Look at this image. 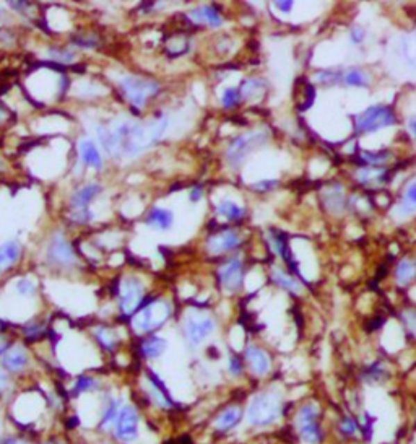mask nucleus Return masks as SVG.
I'll use <instances>...</instances> for the list:
<instances>
[{"label": "nucleus", "instance_id": "1", "mask_svg": "<svg viewBox=\"0 0 416 444\" xmlns=\"http://www.w3.org/2000/svg\"><path fill=\"white\" fill-rule=\"evenodd\" d=\"M168 124L169 121L166 116L150 119L147 122L122 119L113 126L97 127V138L109 155L133 158L160 142Z\"/></svg>", "mask_w": 416, "mask_h": 444}, {"label": "nucleus", "instance_id": "2", "mask_svg": "<svg viewBox=\"0 0 416 444\" xmlns=\"http://www.w3.org/2000/svg\"><path fill=\"white\" fill-rule=\"evenodd\" d=\"M285 397L280 390L265 389L252 394L244 409V422L251 428H269L280 422L285 413Z\"/></svg>", "mask_w": 416, "mask_h": 444}, {"label": "nucleus", "instance_id": "3", "mask_svg": "<svg viewBox=\"0 0 416 444\" xmlns=\"http://www.w3.org/2000/svg\"><path fill=\"white\" fill-rule=\"evenodd\" d=\"M320 404L308 400L301 404L293 417V428L303 444H320L324 441V428L320 423Z\"/></svg>", "mask_w": 416, "mask_h": 444}, {"label": "nucleus", "instance_id": "4", "mask_svg": "<svg viewBox=\"0 0 416 444\" xmlns=\"http://www.w3.org/2000/svg\"><path fill=\"white\" fill-rule=\"evenodd\" d=\"M171 318V304L165 299L143 302L138 311L133 314L132 326L138 334H151L163 327Z\"/></svg>", "mask_w": 416, "mask_h": 444}, {"label": "nucleus", "instance_id": "5", "mask_svg": "<svg viewBox=\"0 0 416 444\" xmlns=\"http://www.w3.org/2000/svg\"><path fill=\"white\" fill-rule=\"evenodd\" d=\"M121 92L133 108L143 109L151 98L160 93V83L155 80L137 77V75H126L119 82Z\"/></svg>", "mask_w": 416, "mask_h": 444}, {"label": "nucleus", "instance_id": "6", "mask_svg": "<svg viewBox=\"0 0 416 444\" xmlns=\"http://www.w3.org/2000/svg\"><path fill=\"white\" fill-rule=\"evenodd\" d=\"M269 137L270 133L264 131V129H262V131L249 132V133H244V135L236 137L228 145V150H226L228 163L234 166V168L239 165H242L252 151H256L257 148L265 145L267 140H269Z\"/></svg>", "mask_w": 416, "mask_h": 444}, {"label": "nucleus", "instance_id": "7", "mask_svg": "<svg viewBox=\"0 0 416 444\" xmlns=\"http://www.w3.org/2000/svg\"><path fill=\"white\" fill-rule=\"evenodd\" d=\"M397 116L394 109L384 104H374V106L366 108L355 119V132L356 133H372L381 131V129L395 126Z\"/></svg>", "mask_w": 416, "mask_h": 444}, {"label": "nucleus", "instance_id": "8", "mask_svg": "<svg viewBox=\"0 0 416 444\" xmlns=\"http://www.w3.org/2000/svg\"><path fill=\"white\" fill-rule=\"evenodd\" d=\"M114 439L122 444H132L140 438V412L133 404H124L113 427Z\"/></svg>", "mask_w": 416, "mask_h": 444}, {"label": "nucleus", "instance_id": "9", "mask_svg": "<svg viewBox=\"0 0 416 444\" xmlns=\"http://www.w3.org/2000/svg\"><path fill=\"white\" fill-rule=\"evenodd\" d=\"M99 192H101V186L97 183L87 184L75 190V194L70 199V213L75 223L85 225V223L92 222L93 213L90 212V204Z\"/></svg>", "mask_w": 416, "mask_h": 444}, {"label": "nucleus", "instance_id": "10", "mask_svg": "<svg viewBox=\"0 0 416 444\" xmlns=\"http://www.w3.org/2000/svg\"><path fill=\"white\" fill-rule=\"evenodd\" d=\"M117 288L119 308H121L122 314L124 316H133L143 303L145 290H143L142 281L135 279V277H127L126 280H122V283Z\"/></svg>", "mask_w": 416, "mask_h": 444}, {"label": "nucleus", "instance_id": "11", "mask_svg": "<svg viewBox=\"0 0 416 444\" xmlns=\"http://www.w3.org/2000/svg\"><path fill=\"white\" fill-rule=\"evenodd\" d=\"M217 331V322L213 318L205 316V314H194L188 316L184 321V336L190 347L197 348L210 338Z\"/></svg>", "mask_w": 416, "mask_h": 444}, {"label": "nucleus", "instance_id": "12", "mask_svg": "<svg viewBox=\"0 0 416 444\" xmlns=\"http://www.w3.org/2000/svg\"><path fill=\"white\" fill-rule=\"evenodd\" d=\"M47 262L56 267H62V269H70L72 265L76 262V256L72 245L67 240L64 233L57 231L52 235L49 246L46 251Z\"/></svg>", "mask_w": 416, "mask_h": 444}, {"label": "nucleus", "instance_id": "13", "mask_svg": "<svg viewBox=\"0 0 416 444\" xmlns=\"http://www.w3.org/2000/svg\"><path fill=\"white\" fill-rule=\"evenodd\" d=\"M244 361H246V366L252 376L259 379L267 378L272 373V368H274L269 352L259 345H254V343L247 345L244 350Z\"/></svg>", "mask_w": 416, "mask_h": 444}, {"label": "nucleus", "instance_id": "14", "mask_svg": "<svg viewBox=\"0 0 416 444\" xmlns=\"http://www.w3.org/2000/svg\"><path fill=\"white\" fill-rule=\"evenodd\" d=\"M145 381L148 400H150L155 407L161 410H173L176 407L173 395H171L169 389L166 388L165 383L158 378V375L153 373V371H148L145 375Z\"/></svg>", "mask_w": 416, "mask_h": 444}, {"label": "nucleus", "instance_id": "15", "mask_svg": "<svg viewBox=\"0 0 416 444\" xmlns=\"http://www.w3.org/2000/svg\"><path fill=\"white\" fill-rule=\"evenodd\" d=\"M244 280V264L239 259H229L218 269V281L228 293L241 290Z\"/></svg>", "mask_w": 416, "mask_h": 444}, {"label": "nucleus", "instance_id": "16", "mask_svg": "<svg viewBox=\"0 0 416 444\" xmlns=\"http://www.w3.org/2000/svg\"><path fill=\"white\" fill-rule=\"evenodd\" d=\"M244 422V407L238 404H229L223 407L213 418V429L217 433H229Z\"/></svg>", "mask_w": 416, "mask_h": 444}, {"label": "nucleus", "instance_id": "17", "mask_svg": "<svg viewBox=\"0 0 416 444\" xmlns=\"http://www.w3.org/2000/svg\"><path fill=\"white\" fill-rule=\"evenodd\" d=\"M242 240L231 228H223L207 240V251L212 254H223L241 245Z\"/></svg>", "mask_w": 416, "mask_h": 444}, {"label": "nucleus", "instance_id": "18", "mask_svg": "<svg viewBox=\"0 0 416 444\" xmlns=\"http://www.w3.org/2000/svg\"><path fill=\"white\" fill-rule=\"evenodd\" d=\"M28 361V352L25 350V347L22 345H10L6 352L0 355V363H2V368L8 373H22V371L26 370Z\"/></svg>", "mask_w": 416, "mask_h": 444}, {"label": "nucleus", "instance_id": "19", "mask_svg": "<svg viewBox=\"0 0 416 444\" xmlns=\"http://www.w3.org/2000/svg\"><path fill=\"white\" fill-rule=\"evenodd\" d=\"M122 405H124L122 399L116 397V395H108V397H104L103 410L101 413H99V428L104 429V431L113 429Z\"/></svg>", "mask_w": 416, "mask_h": 444}, {"label": "nucleus", "instance_id": "20", "mask_svg": "<svg viewBox=\"0 0 416 444\" xmlns=\"http://www.w3.org/2000/svg\"><path fill=\"white\" fill-rule=\"evenodd\" d=\"M189 20H192L197 25H208L210 28H219L223 25V17L215 6H202L194 8L189 13Z\"/></svg>", "mask_w": 416, "mask_h": 444}, {"label": "nucleus", "instance_id": "21", "mask_svg": "<svg viewBox=\"0 0 416 444\" xmlns=\"http://www.w3.org/2000/svg\"><path fill=\"white\" fill-rule=\"evenodd\" d=\"M78 151H80V160L90 168L101 170L103 168V156L99 154L97 143L92 138H83L78 143Z\"/></svg>", "mask_w": 416, "mask_h": 444}, {"label": "nucleus", "instance_id": "22", "mask_svg": "<svg viewBox=\"0 0 416 444\" xmlns=\"http://www.w3.org/2000/svg\"><path fill=\"white\" fill-rule=\"evenodd\" d=\"M174 223V213L169 208H153L147 217V225L156 231H168Z\"/></svg>", "mask_w": 416, "mask_h": 444}, {"label": "nucleus", "instance_id": "23", "mask_svg": "<svg viewBox=\"0 0 416 444\" xmlns=\"http://www.w3.org/2000/svg\"><path fill=\"white\" fill-rule=\"evenodd\" d=\"M22 246L17 241H7L0 245V274L10 269L20 261Z\"/></svg>", "mask_w": 416, "mask_h": 444}, {"label": "nucleus", "instance_id": "24", "mask_svg": "<svg viewBox=\"0 0 416 444\" xmlns=\"http://www.w3.org/2000/svg\"><path fill=\"white\" fill-rule=\"evenodd\" d=\"M166 348H168V340L158 336H150L143 338L140 343V353L147 360H156V358H160L163 353L166 352Z\"/></svg>", "mask_w": 416, "mask_h": 444}, {"label": "nucleus", "instance_id": "25", "mask_svg": "<svg viewBox=\"0 0 416 444\" xmlns=\"http://www.w3.org/2000/svg\"><path fill=\"white\" fill-rule=\"evenodd\" d=\"M356 179L360 181L361 184L377 188V186H384L387 181H389V173H387L385 170L379 168H365L356 174Z\"/></svg>", "mask_w": 416, "mask_h": 444}, {"label": "nucleus", "instance_id": "26", "mask_svg": "<svg viewBox=\"0 0 416 444\" xmlns=\"http://www.w3.org/2000/svg\"><path fill=\"white\" fill-rule=\"evenodd\" d=\"M416 212V178L406 186L399 204V215L400 217H408V215Z\"/></svg>", "mask_w": 416, "mask_h": 444}, {"label": "nucleus", "instance_id": "27", "mask_svg": "<svg viewBox=\"0 0 416 444\" xmlns=\"http://www.w3.org/2000/svg\"><path fill=\"white\" fill-rule=\"evenodd\" d=\"M217 213L226 218L228 222H241L246 217V210L233 200H222L217 205Z\"/></svg>", "mask_w": 416, "mask_h": 444}, {"label": "nucleus", "instance_id": "28", "mask_svg": "<svg viewBox=\"0 0 416 444\" xmlns=\"http://www.w3.org/2000/svg\"><path fill=\"white\" fill-rule=\"evenodd\" d=\"M272 280H274L275 283L280 286V288L288 290V291H291V293H299L301 291L299 281L296 280L293 275L286 274V272L281 270V269L272 270Z\"/></svg>", "mask_w": 416, "mask_h": 444}, {"label": "nucleus", "instance_id": "29", "mask_svg": "<svg viewBox=\"0 0 416 444\" xmlns=\"http://www.w3.org/2000/svg\"><path fill=\"white\" fill-rule=\"evenodd\" d=\"M342 83L347 85V87H358V88H365L369 85V79L361 69H348L347 72H342Z\"/></svg>", "mask_w": 416, "mask_h": 444}, {"label": "nucleus", "instance_id": "30", "mask_svg": "<svg viewBox=\"0 0 416 444\" xmlns=\"http://www.w3.org/2000/svg\"><path fill=\"white\" fill-rule=\"evenodd\" d=\"M395 277L400 285L410 283L416 277V262L413 259H408V257L401 259L395 269Z\"/></svg>", "mask_w": 416, "mask_h": 444}, {"label": "nucleus", "instance_id": "31", "mask_svg": "<svg viewBox=\"0 0 416 444\" xmlns=\"http://www.w3.org/2000/svg\"><path fill=\"white\" fill-rule=\"evenodd\" d=\"M324 200L327 202L328 208L333 210V212H342L343 207H345V192H343L342 186H333L332 189L327 190V194L324 195Z\"/></svg>", "mask_w": 416, "mask_h": 444}, {"label": "nucleus", "instance_id": "32", "mask_svg": "<svg viewBox=\"0 0 416 444\" xmlns=\"http://www.w3.org/2000/svg\"><path fill=\"white\" fill-rule=\"evenodd\" d=\"M99 388V381L94 376H78L75 381L74 388H72V395H83L92 390H97Z\"/></svg>", "mask_w": 416, "mask_h": 444}, {"label": "nucleus", "instance_id": "33", "mask_svg": "<svg viewBox=\"0 0 416 444\" xmlns=\"http://www.w3.org/2000/svg\"><path fill=\"white\" fill-rule=\"evenodd\" d=\"M267 87V82L264 79H249L244 80L239 92H241V98H252L254 93H262Z\"/></svg>", "mask_w": 416, "mask_h": 444}, {"label": "nucleus", "instance_id": "34", "mask_svg": "<svg viewBox=\"0 0 416 444\" xmlns=\"http://www.w3.org/2000/svg\"><path fill=\"white\" fill-rule=\"evenodd\" d=\"M363 381L366 384H377V383H384V379L387 378V370L385 366H382L381 363H374L371 365L367 370L363 373Z\"/></svg>", "mask_w": 416, "mask_h": 444}, {"label": "nucleus", "instance_id": "35", "mask_svg": "<svg viewBox=\"0 0 416 444\" xmlns=\"http://www.w3.org/2000/svg\"><path fill=\"white\" fill-rule=\"evenodd\" d=\"M389 158H390V151H387V150H381V151L363 150L361 155H360V160L366 166H381V165H384Z\"/></svg>", "mask_w": 416, "mask_h": 444}, {"label": "nucleus", "instance_id": "36", "mask_svg": "<svg viewBox=\"0 0 416 444\" xmlns=\"http://www.w3.org/2000/svg\"><path fill=\"white\" fill-rule=\"evenodd\" d=\"M94 336H97L98 342L101 343V347L104 348V350L111 352L117 347V343H119L117 336L109 327H98L97 331H94Z\"/></svg>", "mask_w": 416, "mask_h": 444}, {"label": "nucleus", "instance_id": "37", "mask_svg": "<svg viewBox=\"0 0 416 444\" xmlns=\"http://www.w3.org/2000/svg\"><path fill=\"white\" fill-rule=\"evenodd\" d=\"M338 431H340L343 438H355L360 433V423L350 415H343L340 422H338Z\"/></svg>", "mask_w": 416, "mask_h": 444}, {"label": "nucleus", "instance_id": "38", "mask_svg": "<svg viewBox=\"0 0 416 444\" xmlns=\"http://www.w3.org/2000/svg\"><path fill=\"white\" fill-rule=\"evenodd\" d=\"M241 92H239V88H234V87H228L223 90V94H222V104L223 108L226 109H231L234 106H238L239 101H241Z\"/></svg>", "mask_w": 416, "mask_h": 444}, {"label": "nucleus", "instance_id": "39", "mask_svg": "<svg viewBox=\"0 0 416 444\" xmlns=\"http://www.w3.org/2000/svg\"><path fill=\"white\" fill-rule=\"evenodd\" d=\"M244 370H246V363L239 355H231L228 358V373L231 378H241L244 375Z\"/></svg>", "mask_w": 416, "mask_h": 444}, {"label": "nucleus", "instance_id": "40", "mask_svg": "<svg viewBox=\"0 0 416 444\" xmlns=\"http://www.w3.org/2000/svg\"><path fill=\"white\" fill-rule=\"evenodd\" d=\"M315 80L322 85H338L342 83V72L322 70L315 74Z\"/></svg>", "mask_w": 416, "mask_h": 444}, {"label": "nucleus", "instance_id": "41", "mask_svg": "<svg viewBox=\"0 0 416 444\" xmlns=\"http://www.w3.org/2000/svg\"><path fill=\"white\" fill-rule=\"evenodd\" d=\"M47 54H49L51 59L62 62V64H69V62L75 60L74 52L67 51V49H59V47H51V49L47 51Z\"/></svg>", "mask_w": 416, "mask_h": 444}, {"label": "nucleus", "instance_id": "42", "mask_svg": "<svg viewBox=\"0 0 416 444\" xmlns=\"http://www.w3.org/2000/svg\"><path fill=\"white\" fill-rule=\"evenodd\" d=\"M15 290L22 296H33L36 295V285L30 279H22L15 283Z\"/></svg>", "mask_w": 416, "mask_h": 444}, {"label": "nucleus", "instance_id": "43", "mask_svg": "<svg viewBox=\"0 0 416 444\" xmlns=\"http://www.w3.org/2000/svg\"><path fill=\"white\" fill-rule=\"evenodd\" d=\"M401 319H403L406 331L416 338V309H406Z\"/></svg>", "mask_w": 416, "mask_h": 444}, {"label": "nucleus", "instance_id": "44", "mask_svg": "<svg viewBox=\"0 0 416 444\" xmlns=\"http://www.w3.org/2000/svg\"><path fill=\"white\" fill-rule=\"evenodd\" d=\"M276 186H278V181L276 179H264L252 184V189H254L256 192H269V190H274Z\"/></svg>", "mask_w": 416, "mask_h": 444}, {"label": "nucleus", "instance_id": "45", "mask_svg": "<svg viewBox=\"0 0 416 444\" xmlns=\"http://www.w3.org/2000/svg\"><path fill=\"white\" fill-rule=\"evenodd\" d=\"M365 36H366V33H365V30H363V28H360V26L353 28L351 33H350L351 44H361V42L365 41Z\"/></svg>", "mask_w": 416, "mask_h": 444}, {"label": "nucleus", "instance_id": "46", "mask_svg": "<svg viewBox=\"0 0 416 444\" xmlns=\"http://www.w3.org/2000/svg\"><path fill=\"white\" fill-rule=\"evenodd\" d=\"M10 386V378H8L7 371L3 368H0V395H2Z\"/></svg>", "mask_w": 416, "mask_h": 444}, {"label": "nucleus", "instance_id": "47", "mask_svg": "<svg viewBox=\"0 0 416 444\" xmlns=\"http://www.w3.org/2000/svg\"><path fill=\"white\" fill-rule=\"evenodd\" d=\"M202 195H203V188H202V186H195V188L190 189L189 197H190V200H192V202H199V200L202 199Z\"/></svg>", "mask_w": 416, "mask_h": 444}, {"label": "nucleus", "instance_id": "48", "mask_svg": "<svg viewBox=\"0 0 416 444\" xmlns=\"http://www.w3.org/2000/svg\"><path fill=\"white\" fill-rule=\"evenodd\" d=\"M2 444H31V441H30V439H26V438H18V436L13 438L12 436V438H7Z\"/></svg>", "mask_w": 416, "mask_h": 444}, {"label": "nucleus", "instance_id": "49", "mask_svg": "<svg viewBox=\"0 0 416 444\" xmlns=\"http://www.w3.org/2000/svg\"><path fill=\"white\" fill-rule=\"evenodd\" d=\"M275 7L281 12L288 13V12L293 10V2H275Z\"/></svg>", "mask_w": 416, "mask_h": 444}, {"label": "nucleus", "instance_id": "50", "mask_svg": "<svg viewBox=\"0 0 416 444\" xmlns=\"http://www.w3.org/2000/svg\"><path fill=\"white\" fill-rule=\"evenodd\" d=\"M408 129H410L411 135H413L415 140H416V116H411L408 119Z\"/></svg>", "mask_w": 416, "mask_h": 444}, {"label": "nucleus", "instance_id": "51", "mask_svg": "<svg viewBox=\"0 0 416 444\" xmlns=\"http://www.w3.org/2000/svg\"><path fill=\"white\" fill-rule=\"evenodd\" d=\"M42 444H60V443H57V441H46V443H42Z\"/></svg>", "mask_w": 416, "mask_h": 444}, {"label": "nucleus", "instance_id": "52", "mask_svg": "<svg viewBox=\"0 0 416 444\" xmlns=\"http://www.w3.org/2000/svg\"><path fill=\"white\" fill-rule=\"evenodd\" d=\"M2 443H3V441H2V438H0V444H2Z\"/></svg>", "mask_w": 416, "mask_h": 444}, {"label": "nucleus", "instance_id": "53", "mask_svg": "<svg viewBox=\"0 0 416 444\" xmlns=\"http://www.w3.org/2000/svg\"><path fill=\"white\" fill-rule=\"evenodd\" d=\"M0 166H2V161H0Z\"/></svg>", "mask_w": 416, "mask_h": 444}]
</instances>
